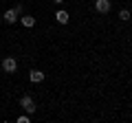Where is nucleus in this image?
<instances>
[{
	"mask_svg": "<svg viewBox=\"0 0 132 123\" xmlns=\"http://www.w3.org/2000/svg\"><path fill=\"white\" fill-rule=\"evenodd\" d=\"M20 106H22V110H24L27 114H33L35 110H38V108H35V101H33L31 95H22V97H20Z\"/></svg>",
	"mask_w": 132,
	"mask_h": 123,
	"instance_id": "nucleus-1",
	"label": "nucleus"
},
{
	"mask_svg": "<svg viewBox=\"0 0 132 123\" xmlns=\"http://www.w3.org/2000/svg\"><path fill=\"white\" fill-rule=\"evenodd\" d=\"M2 71H5V73H15V71H18V61H15V57H5V59H2Z\"/></svg>",
	"mask_w": 132,
	"mask_h": 123,
	"instance_id": "nucleus-2",
	"label": "nucleus"
},
{
	"mask_svg": "<svg viewBox=\"0 0 132 123\" xmlns=\"http://www.w3.org/2000/svg\"><path fill=\"white\" fill-rule=\"evenodd\" d=\"M110 5H112L110 0H95V9H97L99 13H108V11H110Z\"/></svg>",
	"mask_w": 132,
	"mask_h": 123,
	"instance_id": "nucleus-3",
	"label": "nucleus"
},
{
	"mask_svg": "<svg viewBox=\"0 0 132 123\" xmlns=\"http://www.w3.org/2000/svg\"><path fill=\"white\" fill-rule=\"evenodd\" d=\"M18 18H20V15H18V11H15V9H7V11H5V22H7V24L18 22Z\"/></svg>",
	"mask_w": 132,
	"mask_h": 123,
	"instance_id": "nucleus-4",
	"label": "nucleus"
},
{
	"mask_svg": "<svg viewBox=\"0 0 132 123\" xmlns=\"http://www.w3.org/2000/svg\"><path fill=\"white\" fill-rule=\"evenodd\" d=\"M55 20H57V24H68V11L60 9V11L55 13Z\"/></svg>",
	"mask_w": 132,
	"mask_h": 123,
	"instance_id": "nucleus-5",
	"label": "nucleus"
},
{
	"mask_svg": "<svg viewBox=\"0 0 132 123\" xmlns=\"http://www.w3.org/2000/svg\"><path fill=\"white\" fill-rule=\"evenodd\" d=\"M29 79H31L33 84H40V81H44V73H42V71H31Z\"/></svg>",
	"mask_w": 132,
	"mask_h": 123,
	"instance_id": "nucleus-6",
	"label": "nucleus"
},
{
	"mask_svg": "<svg viewBox=\"0 0 132 123\" xmlns=\"http://www.w3.org/2000/svg\"><path fill=\"white\" fill-rule=\"evenodd\" d=\"M20 22H22V27H27V29H31L33 24H35V18L33 15H22V18H18Z\"/></svg>",
	"mask_w": 132,
	"mask_h": 123,
	"instance_id": "nucleus-7",
	"label": "nucleus"
},
{
	"mask_svg": "<svg viewBox=\"0 0 132 123\" xmlns=\"http://www.w3.org/2000/svg\"><path fill=\"white\" fill-rule=\"evenodd\" d=\"M119 20H126V22H128V20H130V11L121 9V11H119Z\"/></svg>",
	"mask_w": 132,
	"mask_h": 123,
	"instance_id": "nucleus-8",
	"label": "nucleus"
},
{
	"mask_svg": "<svg viewBox=\"0 0 132 123\" xmlns=\"http://www.w3.org/2000/svg\"><path fill=\"white\" fill-rule=\"evenodd\" d=\"M18 123H31V117H29V114H20V117H18Z\"/></svg>",
	"mask_w": 132,
	"mask_h": 123,
	"instance_id": "nucleus-9",
	"label": "nucleus"
},
{
	"mask_svg": "<svg viewBox=\"0 0 132 123\" xmlns=\"http://www.w3.org/2000/svg\"><path fill=\"white\" fill-rule=\"evenodd\" d=\"M53 2H57V5H62V2H64V0H53Z\"/></svg>",
	"mask_w": 132,
	"mask_h": 123,
	"instance_id": "nucleus-10",
	"label": "nucleus"
}]
</instances>
